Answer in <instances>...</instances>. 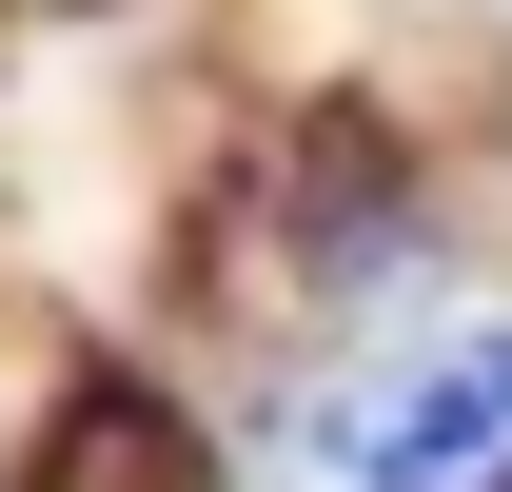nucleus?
<instances>
[{
	"label": "nucleus",
	"instance_id": "f257e3e1",
	"mask_svg": "<svg viewBox=\"0 0 512 492\" xmlns=\"http://www.w3.org/2000/svg\"><path fill=\"white\" fill-rule=\"evenodd\" d=\"M79 473H119V492H217V453H197L158 394H79V414H60V492H79Z\"/></svg>",
	"mask_w": 512,
	"mask_h": 492
}]
</instances>
